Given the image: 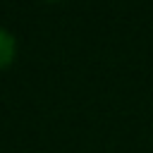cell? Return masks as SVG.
<instances>
[{
    "instance_id": "obj_1",
    "label": "cell",
    "mask_w": 153,
    "mask_h": 153,
    "mask_svg": "<svg viewBox=\"0 0 153 153\" xmlns=\"http://www.w3.org/2000/svg\"><path fill=\"white\" fill-rule=\"evenodd\" d=\"M17 55V43H14V36L5 29H0V69L10 67L12 60Z\"/></svg>"
}]
</instances>
